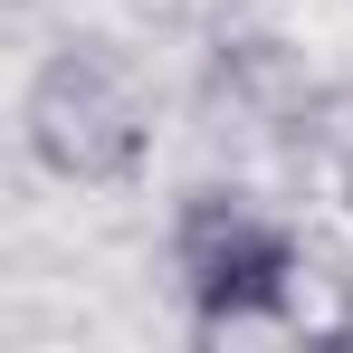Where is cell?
<instances>
[{"label":"cell","mask_w":353,"mask_h":353,"mask_svg":"<svg viewBox=\"0 0 353 353\" xmlns=\"http://www.w3.org/2000/svg\"><path fill=\"white\" fill-rule=\"evenodd\" d=\"M19 143L67 191H124L153 163V96L105 39H58L19 86Z\"/></svg>","instance_id":"obj_2"},{"label":"cell","mask_w":353,"mask_h":353,"mask_svg":"<svg viewBox=\"0 0 353 353\" xmlns=\"http://www.w3.org/2000/svg\"><path fill=\"white\" fill-rule=\"evenodd\" d=\"M163 258H172V296L191 315V334L220 344V334H268L277 325V296L305 258V230L239 181H191L172 201Z\"/></svg>","instance_id":"obj_1"},{"label":"cell","mask_w":353,"mask_h":353,"mask_svg":"<svg viewBox=\"0 0 353 353\" xmlns=\"http://www.w3.org/2000/svg\"><path fill=\"white\" fill-rule=\"evenodd\" d=\"M268 334H287V344H353V268L325 248V239H305V258H296Z\"/></svg>","instance_id":"obj_4"},{"label":"cell","mask_w":353,"mask_h":353,"mask_svg":"<svg viewBox=\"0 0 353 353\" xmlns=\"http://www.w3.org/2000/svg\"><path fill=\"white\" fill-rule=\"evenodd\" d=\"M296 163L325 181L334 201L353 210V77H325L305 96V124H296Z\"/></svg>","instance_id":"obj_5"},{"label":"cell","mask_w":353,"mask_h":353,"mask_svg":"<svg viewBox=\"0 0 353 353\" xmlns=\"http://www.w3.org/2000/svg\"><path fill=\"white\" fill-rule=\"evenodd\" d=\"M305 96H315V86L287 67V48H277V39H230V29L210 39L201 105H210V124H220V134L239 124V134H287V143H296V124H305Z\"/></svg>","instance_id":"obj_3"}]
</instances>
